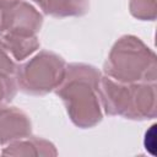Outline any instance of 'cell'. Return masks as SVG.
<instances>
[{"label":"cell","mask_w":157,"mask_h":157,"mask_svg":"<svg viewBox=\"0 0 157 157\" xmlns=\"http://www.w3.org/2000/svg\"><path fill=\"white\" fill-rule=\"evenodd\" d=\"M101 72L88 64H66L61 83L55 88L70 120L81 129L101 123L103 118L99 98Z\"/></svg>","instance_id":"1"},{"label":"cell","mask_w":157,"mask_h":157,"mask_svg":"<svg viewBox=\"0 0 157 157\" xmlns=\"http://www.w3.org/2000/svg\"><path fill=\"white\" fill-rule=\"evenodd\" d=\"M99 98L108 115L144 120L156 115L155 82H120L104 75L99 80Z\"/></svg>","instance_id":"2"},{"label":"cell","mask_w":157,"mask_h":157,"mask_svg":"<svg viewBox=\"0 0 157 157\" xmlns=\"http://www.w3.org/2000/svg\"><path fill=\"white\" fill-rule=\"evenodd\" d=\"M104 74L120 82H155V53L137 37L123 36L110 49Z\"/></svg>","instance_id":"3"},{"label":"cell","mask_w":157,"mask_h":157,"mask_svg":"<svg viewBox=\"0 0 157 157\" xmlns=\"http://www.w3.org/2000/svg\"><path fill=\"white\" fill-rule=\"evenodd\" d=\"M66 70L65 60L48 50H42L17 66L16 82L25 93L43 96L54 91L63 81Z\"/></svg>","instance_id":"4"},{"label":"cell","mask_w":157,"mask_h":157,"mask_svg":"<svg viewBox=\"0 0 157 157\" xmlns=\"http://www.w3.org/2000/svg\"><path fill=\"white\" fill-rule=\"evenodd\" d=\"M32 123L29 117L16 107H0V145L31 135Z\"/></svg>","instance_id":"5"},{"label":"cell","mask_w":157,"mask_h":157,"mask_svg":"<svg viewBox=\"0 0 157 157\" xmlns=\"http://www.w3.org/2000/svg\"><path fill=\"white\" fill-rule=\"evenodd\" d=\"M43 23L42 13L27 1H20L10 12L5 32L37 34Z\"/></svg>","instance_id":"6"},{"label":"cell","mask_w":157,"mask_h":157,"mask_svg":"<svg viewBox=\"0 0 157 157\" xmlns=\"http://www.w3.org/2000/svg\"><path fill=\"white\" fill-rule=\"evenodd\" d=\"M4 156H56L58 151L55 146L44 139L37 136H26L23 139L15 140L1 151Z\"/></svg>","instance_id":"7"},{"label":"cell","mask_w":157,"mask_h":157,"mask_svg":"<svg viewBox=\"0 0 157 157\" xmlns=\"http://www.w3.org/2000/svg\"><path fill=\"white\" fill-rule=\"evenodd\" d=\"M38 7L53 17L83 16L90 9L88 0H32Z\"/></svg>","instance_id":"8"},{"label":"cell","mask_w":157,"mask_h":157,"mask_svg":"<svg viewBox=\"0 0 157 157\" xmlns=\"http://www.w3.org/2000/svg\"><path fill=\"white\" fill-rule=\"evenodd\" d=\"M1 40L6 45L10 55L17 61L27 59L39 48V40L37 38V34L4 32L1 34Z\"/></svg>","instance_id":"9"},{"label":"cell","mask_w":157,"mask_h":157,"mask_svg":"<svg viewBox=\"0 0 157 157\" xmlns=\"http://www.w3.org/2000/svg\"><path fill=\"white\" fill-rule=\"evenodd\" d=\"M130 12L140 20H153L156 15L155 0H130Z\"/></svg>","instance_id":"10"},{"label":"cell","mask_w":157,"mask_h":157,"mask_svg":"<svg viewBox=\"0 0 157 157\" xmlns=\"http://www.w3.org/2000/svg\"><path fill=\"white\" fill-rule=\"evenodd\" d=\"M17 91V82L15 76L0 74V107L11 102Z\"/></svg>","instance_id":"11"},{"label":"cell","mask_w":157,"mask_h":157,"mask_svg":"<svg viewBox=\"0 0 157 157\" xmlns=\"http://www.w3.org/2000/svg\"><path fill=\"white\" fill-rule=\"evenodd\" d=\"M16 70H17V65L11 59L10 53L6 49V45L0 39V74L9 75V76H15Z\"/></svg>","instance_id":"12"},{"label":"cell","mask_w":157,"mask_h":157,"mask_svg":"<svg viewBox=\"0 0 157 157\" xmlns=\"http://www.w3.org/2000/svg\"><path fill=\"white\" fill-rule=\"evenodd\" d=\"M22 0H0V36L6 31L11 10Z\"/></svg>","instance_id":"13"}]
</instances>
